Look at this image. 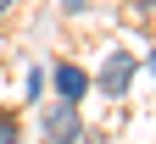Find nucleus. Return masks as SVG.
<instances>
[{
  "mask_svg": "<svg viewBox=\"0 0 156 144\" xmlns=\"http://www.w3.org/2000/svg\"><path fill=\"white\" fill-rule=\"evenodd\" d=\"M84 139V122H78V105L73 100H56L45 111V144H78Z\"/></svg>",
  "mask_w": 156,
  "mask_h": 144,
  "instance_id": "obj_1",
  "label": "nucleus"
},
{
  "mask_svg": "<svg viewBox=\"0 0 156 144\" xmlns=\"http://www.w3.org/2000/svg\"><path fill=\"white\" fill-rule=\"evenodd\" d=\"M128 83H134V55L128 50H112L106 67H101V78H95V89L101 94H128Z\"/></svg>",
  "mask_w": 156,
  "mask_h": 144,
  "instance_id": "obj_2",
  "label": "nucleus"
},
{
  "mask_svg": "<svg viewBox=\"0 0 156 144\" xmlns=\"http://www.w3.org/2000/svg\"><path fill=\"white\" fill-rule=\"evenodd\" d=\"M56 89H62V100H84V89H89V72L84 67H73V61H62V67H56Z\"/></svg>",
  "mask_w": 156,
  "mask_h": 144,
  "instance_id": "obj_3",
  "label": "nucleus"
},
{
  "mask_svg": "<svg viewBox=\"0 0 156 144\" xmlns=\"http://www.w3.org/2000/svg\"><path fill=\"white\" fill-rule=\"evenodd\" d=\"M17 133H23V128H17V116L0 111V144H17Z\"/></svg>",
  "mask_w": 156,
  "mask_h": 144,
  "instance_id": "obj_4",
  "label": "nucleus"
},
{
  "mask_svg": "<svg viewBox=\"0 0 156 144\" xmlns=\"http://www.w3.org/2000/svg\"><path fill=\"white\" fill-rule=\"evenodd\" d=\"M11 6H17V0H0V17H6V11H11Z\"/></svg>",
  "mask_w": 156,
  "mask_h": 144,
  "instance_id": "obj_5",
  "label": "nucleus"
},
{
  "mask_svg": "<svg viewBox=\"0 0 156 144\" xmlns=\"http://www.w3.org/2000/svg\"><path fill=\"white\" fill-rule=\"evenodd\" d=\"M151 78H156V55H151Z\"/></svg>",
  "mask_w": 156,
  "mask_h": 144,
  "instance_id": "obj_6",
  "label": "nucleus"
}]
</instances>
